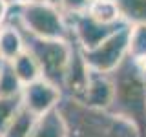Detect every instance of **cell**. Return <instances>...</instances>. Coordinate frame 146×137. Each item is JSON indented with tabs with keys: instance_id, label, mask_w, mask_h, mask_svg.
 <instances>
[{
	"instance_id": "obj_19",
	"label": "cell",
	"mask_w": 146,
	"mask_h": 137,
	"mask_svg": "<svg viewBox=\"0 0 146 137\" xmlns=\"http://www.w3.org/2000/svg\"><path fill=\"white\" fill-rule=\"evenodd\" d=\"M7 17H9V4L6 0H0V26L7 22Z\"/></svg>"
},
{
	"instance_id": "obj_22",
	"label": "cell",
	"mask_w": 146,
	"mask_h": 137,
	"mask_svg": "<svg viewBox=\"0 0 146 137\" xmlns=\"http://www.w3.org/2000/svg\"><path fill=\"white\" fill-rule=\"evenodd\" d=\"M90 2H95V0H90Z\"/></svg>"
},
{
	"instance_id": "obj_7",
	"label": "cell",
	"mask_w": 146,
	"mask_h": 137,
	"mask_svg": "<svg viewBox=\"0 0 146 137\" xmlns=\"http://www.w3.org/2000/svg\"><path fill=\"white\" fill-rule=\"evenodd\" d=\"M88 77H90V68L84 62L80 48L77 46V42H73V51H71L70 64H68V70H66V77H64L62 95H71V97L79 99L82 91L86 90Z\"/></svg>"
},
{
	"instance_id": "obj_13",
	"label": "cell",
	"mask_w": 146,
	"mask_h": 137,
	"mask_svg": "<svg viewBox=\"0 0 146 137\" xmlns=\"http://www.w3.org/2000/svg\"><path fill=\"white\" fill-rule=\"evenodd\" d=\"M126 24H146V0H113Z\"/></svg>"
},
{
	"instance_id": "obj_2",
	"label": "cell",
	"mask_w": 146,
	"mask_h": 137,
	"mask_svg": "<svg viewBox=\"0 0 146 137\" xmlns=\"http://www.w3.org/2000/svg\"><path fill=\"white\" fill-rule=\"evenodd\" d=\"M108 75L113 86L108 112L130 121L146 137V79L141 71V64L126 55Z\"/></svg>"
},
{
	"instance_id": "obj_5",
	"label": "cell",
	"mask_w": 146,
	"mask_h": 137,
	"mask_svg": "<svg viewBox=\"0 0 146 137\" xmlns=\"http://www.w3.org/2000/svg\"><path fill=\"white\" fill-rule=\"evenodd\" d=\"M128 35H130V24H124L97 46L90 49H80L90 70L100 73H110L115 70L128 55Z\"/></svg>"
},
{
	"instance_id": "obj_3",
	"label": "cell",
	"mask_w": 146,
	"mask_h": 137,
	"mask_svg": "<svg viewBox=\"0 0 146 137\" xmlns=\"http://www.w3.org/2000/svg\"><path fill=\"white\" fill-rule=\"evenodd\" d=\"M13 11H15V18L7 22L17 24L27 33L42 39L73 40L66 15L53 0H33L27 4L13 6Z\"/></svg>"
},
{
	"instance_id": "obj_16",
	"label": "cell",
	"mask_w": 146,
	"mask_h": 137,
	"mask_svg": "<svg viewBox=\"0 0 146 137\" xmlns=\"http://www.w3.org/2000/svg\"><path fill=\"white\" fill-rule=\"evenodd\" d=\"M22 82L18 80L13 64L4 61L0 64V97H11L22 93Z\"/></svg>"
},
{
	"instance_id": "obj_4",
	"label": "cell",
	"mask_w": 146,
	"mask_h": 137,
	"mask_svg": "<svg viewBox=\"0 0 146 137\" xmlns=\"http://www.w3.org/2000/svg\"><path fill=\"white\" fill-rule=\"evenodd\" d=\"M18 29L22 33L24 49L36 61L42 79L53 82L55 86H58L62 90L64 77H66V70H68V64H70V57H71L75 40L42 39V37L27 33L22 27H18Z\"/></svg>"
},
{
	"instance_id": "obj_20",
	"label": "cell",
	"mask_w": 146,
	"mask_h": 137,
	"mask_svg": "<svg viewBox=\"0 0 146 137\" xmlns=\"http://www.w3.org/2000/svg\"><path fill=\"white\" fill-rule=\"evenodd\" d=\"M6 2L9 4V7H13V6H20V4H27V2H33V0H6ZM53 2H57V0H53Z\"/></svg>"
},
{
	"instance_id": "obj_12",
	"label": "cell",
	"mask_w": 146,
	"mask_h": 137,
	"mask_svg": "<svg viewBox=\"0 0 146 137\" xmlns=\"http://www.w3.org/2000/svg\"><path fill=\"white\" fill-rule=\"evenodd\" d=\"M11 64H13V70H15L18 80L22 82V86H26V84H29V82H33V80H36V79L42 77V75H40V68H38V64H36V61L26 51V49L18 55L15 61H11Z\"/></svg>"
},
{
	"instance_id": "obj_23",
	"label": "cell",
	"mask_w": 146,
	"mask_h": 137,
	"mask_svg": "<svg viewBox=\"0 0 146 137\" xmlns=\"http://www.w3.org/2000/svg\"><path fill=\"white\" fill-rule=\"evenodd\" d=\"M0 64H2V61H0Z\"/></svg>"
},
{
	"instance_id": "obj_11",
	"label": "cell",
	"mask_w": 146,
	"mask_h": 137,
	"mask_svg": "<svg viewBox=\"0 0 146 137\" xmlns=\"http://www.w3.org/2000/svg\"><path fill=\"white\" fill-rule=\"evenodd\" d=\"M86 15L91 20L104 24V26H113V24H119V22H124L121 18V15H119V9L113 0H95V2H90L88 9H86Z\"/></svg>"
},
{
	"instance_id": "obj_6",
	"label": "cell",
	"mask_w": 146,
	"mask_h": 137,
	"mask_svg": "<svg viewBox=\"0 0 146 137\" xmlns=\"http://www.w3.org/2000/svg\"><path fill=\"white\" fill-rule=\"evenodd\" d=\"M60 99L62 90L42 77L22 88V106L35 117L55 110Z\"/></svg>"
},
{
	"instance_id": "obj_14",
	"label": "cell",
	"mask_w": 146,
	"mask_h": 137,
	"mask_svg": "<svg viewBox=\"0 0 146 137\" xmlns=\"http://www.w3.org/2000/svg\"><path fill=\"white\" fill-rule=\"evenodd\" d=\"M128 57L135 62L146 61V24H133L130 26L128 35Z\"/></svg>"
},
{
	"instance_id": "obj_9",
	"label": "cell",
	"mask_w": 146,
	"mask_h": 137,
	"mask_svg": "<svg viewBox=\"0 0 146 137\" xmlns=\"http://www.w3.org/2000/svg\"><path fill=\"white\" fill-rule=\"evenodd\" d=\"M24 51L22 33L13 22H6L0 26V61L11 62Z\"/></svg>"
},
{
	"instance_id": "obj_15",
	"label": "cell",
	"mask_w": 146,
	"mask_h": 137,
	"mask_svg": "<svg viewBox=\"0 0 146 137\" xmlns=\"http://www.w3.org/2000/svg\"><path fill=\"white\" fill-rule=\"evenodd\" d=\"M35 122V115H31L27 110L22 106L18 113L13 117V121L6 126L0 137H27L31 132V126Z\"/></svg>"
},
{
	"instance_id": "obj_1",
	"label": "cell",
	"mask_w": 146,
	"mask_h": 137,
	"mask_svg": "<svg viewBox=\"0 0 146 137\" xmlns=\"http://www.w3.org/2000/svg\"><path fill=\"white\" fill-rule=\"evenodd\" d=\"M57 110L66 124V137H143L130 121L108 110L91 108L71 95H62Z\"/></svg>"
},
{
	"instance_id": "obj_18",
	"label": "cell",
	"mask_w": 146,
	"mask_h": 137,
	"mask_svg": "<svg viewBox=\"0 0 146 137\" xmlns=\"http://www.w3.org/2000/svg\"><path fill=\"white\" fill-rule=\"evenodd\" d=\"M57 6L66 17L70 15H79V13H86L90 6V0H57Z\"/></svg>"
},
{
	"instance_id": "obj_21",
	"label": "cell",
	"mask_w": 146,
	"mask_h": 137,
	"mask_svg": "<svg viewBox=\"0 0 146 137\" xmlns=\"http://www.w3.org/2000/svg\"><path fill=\"white\" fill-rule=\"evenodd\" d=\"M141 71H143V77L146 79V61H144V62H141Z\"/></svg>"
},
{
	"instance_id": "obj_17",
	"label": "cell",
	"mask_w": 146,
	"mask_h": 137,
	"mask_svg": "<svg viewBox=\"0 0 146 137\" xmlns=\"http://www.w3.org/2000/svg\"><path fill=\"white\" fill-rule=\"evenodd\" d=\"M20 108H22V93L11 95V97H0V135Z\"/></svg>"
},
{
	"instance_id": "obj_8",
	"label": "cell",
	"mask_w": 146,
	"mask_h": 137,
	"mask_svg": "<svg viewBox=\"0 0 146 137\" xmlns=\"http://www.w3.org/2000/svg\"><path fill=\"white\" fill-rule=\"evenodd\" d=\"M111 95H113V86L108 73L90 70L88 84H86V90L82 91L79 100H82L84 104H88L91 108L108 110L110 102H111Z\"/></svg>"
},
{
	"instance_id": "obj_10",
	"label": "cell",
	"mask_w": 146,
	"mask_h": 137,
	"mask_svg": "<svg viewBox=\"0 0 146 137\" xmlns=\"http://www.w3.org/2000/svg\"><path fill=\"white\" fill-rule=\"evenodd\" d=\"M27 137H66V124L58 110L55 108L44 115L35 117V122Z\"/></svg>"
}]
</instances>
